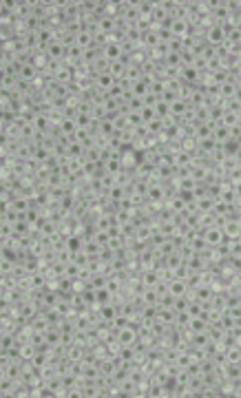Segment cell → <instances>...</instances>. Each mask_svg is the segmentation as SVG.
I'll return each instance as SVG.
<instances>
[{
    "mask_svg": "<svg viewBox=\"0 0 241 398\" xmlns=\"http://www.w3.org/2000/svg\"><path fill=\"white\" fill-rule=\"evenodd\" d=\"M201 237L206 239L208 248H219L221 244H226V241H228L221 226H210V228H204V230H201Z\"/></svg>",
    "mask_w": 241,
    "mask_h": 398,
    "instance_id": "1",
    "label": "cell"
},
{
    "mask_svg": "<svg viewBox=\"0 0 241 398\" xmlns=\"http://www.w3.org/2000/svg\"><path fill=\"white\" fill-rule=\"evenodd\" d=\"M206 45L208 47H212V49H217V47H221V45H226V31H224V27L221 25H215L212 29H208L206 31Z\"/></svg>",
    "mask_w": 241,
    "mask_h": 398,
    "instance_id": "2",
    "label": "cell"
},
{
    "mask_svg": "<svg viewBox=\"0 0 241 398\" xmlns=\"http://www.w3.org/2000/svg\"><path fill=\"white\" fill-rule=\"evenodd\" d=\"M40 75V71L36 69L31 62H25V64H20L18 66V78L22 80V82H27V84H34L36 82V78Z\"/></svg>",
    "mask_w": 241,
    "mask_h": 398,
    "instance_id": "3",
    "label": "cell"
},
{
    "mask_svg": "<svg viewBox=\"0 0 241 398\" xmlns=\"http://www.w3.org/2000/svg\"><path fill=\"white\" fill-rule=\"evenodd\" d=\"M166 188H164V184H150L148 188V195H146V201L148 203H164L166 201Z\"/></svg>",
    "mask_w": 241,
    "mask_h": 398,
    "instance_id": "4",
    "label": "cell"
},
{
    "mask_svg": "<svg viewBox=\"0 0 241 398\" xmlns=\"http://www.w3.org/2000/svg\"><path fill=\"white\" fill-rule=\"evenodd\" d=\"M168 292H171L175 298H182V297L191 295V292H188V283L184 281V279H177V277H175L173 281H168Z\"/></svg>",
    "mask_w": 241,
    "mask_h": 398,
    "instance_id": "5",
    "label": "cell"
},
{
    "mask_svg": "<svg viewBox=\"0 0 241 398\" xmlns=\"http://www.w3.org/2000/svg\"><path fill=\"white\" fill-rule=\"evenodd\" d=\"M140 279H142V286L144 288H155L162 279H159V270L157 268H150V270H140Z\"/></svg>",
    "mask_w": 241,
    "mask_h": 398,
    "instance_id": "6",
    "label": "cell"
},
{
    "mask_svg": "<svg viewBox=\"0 0 241 398\" xmlns=\"http://www.w3.org/2000/svg\"><path fill=\"white\" fill-rule=\"evenodd\" d=\"M93 80H96V89L106 91V93H111V89L117 84V80L113 78L111 73H97V75H93Z\"/></svg>",
    "mask_w": 241,
    "mask_h": 398,
    "instance_id": "7",
    "label": "cell"
},
{
    "mask_svg": "<svg viewBox=\"0 0 241 398\" xmlns=\"http://www.w3.org/2000/svg\"><path fill=\"white\" fill-rule=\"evenodd\" d=\"M117 334V341H120L122 345H135L140 341V336H138V330H133L129 325V328H122V330H117L115 332Z\"/></svg>",
    "mask_w": 241,
    "mask_h": 398,
    "instance_id": "8",
    "label": "cell"
},
{
    "mask_svg": "<svg viewBox=\"0 0 241 398\" xmlns=\"http://www.w3.org/2000/svg\"><path fill=\"white\" fill-rule=\"evenodd\" d=\"M126 66H129V58H122V60H115V62L108 64V73L113 75V78L120 82V80H124L126 75Z\"/></svg>",
    "mask_w": 241,
    "mask_h": 398,
    "instance_id": "9",
    "label": "cell"
},
{
    "mask_svg": "<svg viewBox=\"0 0 241 398\" xmlns=\"http://www.w3.org/2000/svg\"><path fill=\"white\" fill-rule=\"evenodd\" d=\"M102 55L108 60V62H115V60L126 58L124 51H122V45H115V42H111V45L104 47V49H102Z\"/></svg>",
    "mask_w": 241,
    "mask_h": 398,
    "instance_id": "10",
    "label": "cell"
},
{
    "mask_svg": "<svg viewBox=\"0 0 241 398\" xmlns=\"http://www.w3.org/2000/svg\"><path fill=\"white\" fill-rule=\"evenodd\" d=\"M47 55H49V60H58V62H64V58H67V47H64L62 42H53V45L47 49Z\"/></svg>",
    "mask_w": 241,
    "mask_h": 398,
    "instance_id": "11",
    "label": "cell"
},
{
    "mask_svg": "<svg viewBox=\"0 0 241 398\" xmlns=\"http://www.w3.org/2000/svg\"><path fill=\"white\" fill-rule=\"evenodd\" d=\"M188 108H191V104H188L186 100L177 98V100H175V102L171 104V115L175 117V120H182V117L188 113Z\"/></svg>",
    "mask_w": 241,
    "mask_h": 398,
    "instance_id": "12",
    "label": "cell"
},
{
    "mask_svg": "<svg viewBox=\"0 0 241 398\" xmlns=\"http://www.w3.org/2000/svg\"><path fill=\"white\" fill-rule=\"evenodd\" d=\"M155 11V2L153 0H138V13L140 20H150Z\"/></svg>",
    "mask_w": 241,
    "mask_h": 398,
    "instance_id": "13",
    "label": "cell"
},
{
    "mask_svg": "<svg viewBox=\"0 0 241 398\" xmlns=\"http://www.w3.org/2000/svg\"><path fill=\"white\" fill-rule=\"evenodd\" d=\"M212 133H215V124H210V122H206V124H197V129H195V140H197V142L210 140Z\"/></svg>",
    "mask_w": 241,
    "mask_h": 398,
    "instance_id": "14",
    "label": "cell"
},
{
    "mask_svg": "<svg viewBox=\"0 0 241 398\" xmlns=\"http://www.w3.org/2000/svg\"><path fill=\"white\" fill-rule=\"evenodd\" d=\"M140 303L142 305H159V295L155 292V288H144L140 297Z\"/></svg>",
    "mask_w": 241,
    "mask_h": 398,
    "instance_id": "15",
    "label": "cell"
},
{
    "mask_svg": "<svg viewBox=\"0 0 241 398\" xmlns=\"http://www.w3.org/2000/svg\"><path fill=\"white\" fill-rule=\"evenodd\" d=\"M212 140L217 142V144H226V142L230 140V129L224 124H215V133H212Z\"/></svg>",
    "mask_w": 241,
    "mask_h": 398,
    "instance_id": "16",
    "label": "cell"
},
{
    "mask_svg": "<svg viewBox=\"0 0 241 398\" xmlns=\"http://www.w3.org/2000/svg\"><path fill=\"white\" fill-rule=\"evenodd\" d=\"M217 149H219V144H217V142L210 137V140L199 142V150H197V153H199V155H204V157H212Z\"/></svg>",
    "mask_w": 241,
    "mask_h": 398,
    "instance_id": "17",
    "label": "cell"
},
{
    "mask_svg": "<svg viewBox=\"0 0 241 398\" xmlns=\"http://www.w3.org/2000/svg\"><path fill=\"white\" fill-rule=\"evenodd\" d=\"M210 328V323L204 319V316H193L191 319V325H188V330L193 332V334H199V332H208Z\"/></svg>",
    "mask_w": 241,
    "mask_h": 398,
    "instance_id": "18",
    "label": "cell"
},
{
    "mask_svg": "<svg viewBox=\"0 0 241 398\" xmlns=\"http://www.w3.org/2000/svg\"><path fill=\"white\" fill-rule=\"evenodd\" d=\"M96 297H97V310H100L102 305L113 303V295L108 292V288H100V290H96Z\"/></svg>",
    "mask_w": 241,
    "mask_h": 398,
    "instance_id": "19",
    "label": "cell"
},
{
    "mask_svg": "<svg viewBox=\"0 0 241 398\" xmlns=\"http://www.w3.org/2000/svg\"><path fill=\"white\" fill-rule=\"evenodd\" d=\"M219 124H224V126H228V129H233V126L241 124V117L237 115V113H230V111H226V113H224V120H221Z\"/></svg>",
    "mask_w": 241,
    "mask_h": 398,
    "instance_id": "20",
    "label": "cell"
},
{
    "mask_svg": "<svg viewBox=\"0 0 241 398\" xmlns=\"http://www.w3.org/2000/svg\"><path fill=\"white\" fill-rule=\"evenodd\" d=\"M146 396H150V398H159V396H164V385H162V383H157V381H150Z\"/></svg>",
    "mask_w": 241,
    "mask_h": 398,
    "instance_id": "21",
    "label": "cell"
},
{
    "mask_svg": "<svg viewBox=\"0 0 241 398\" xmlns=\"http://www.w3.org/2000/svg\"><path fill=\"white\" fill-rule=\"evenodd\" d=\"M195 120H197V124H206L208 122V104H204V106H195Z\"/></svg>",
    "mask_w": 241,
    "mask_h": 398,
    "instance_id": "22",
    "label": "cell"
},
{
    "mask_svg": "<svg viewBox=\"0 0 241 398\" xmlns=\"http://www.w3.org/2000/svg\"><path fill=\"white\" fill-rule=\"evenodd\" d=\"M140 115H142V122H144V126L148 124V122H153L155 117H157V115H155V108H148V106H144V108H142V111H140Z\"/></svg>",
    "mask_w": 241,
    "mask_h": 398,
    "instance_id": "23",
    "label": "cell"
},
{
    "mask_svg": "<svg viewBox=\"0 0 241 398\" xmlns=\"http://www.w3.org/2000/svg\"><path fill=\"white\" fill-rule=\"evenodd\" d=\"M157 102H159V96H155V93H148V96L144 98V106H148V108H155Z\"/></svg>",
    "mask_w": 241,
    "mask_h": 398,
    "instance_id": "24",
    "label": "cell"
}]
</instances>
